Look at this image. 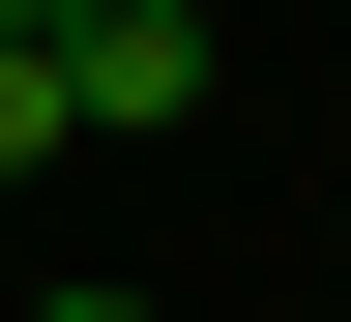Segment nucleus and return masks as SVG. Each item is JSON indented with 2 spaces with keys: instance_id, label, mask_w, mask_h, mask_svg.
Listing matches in <instances>:
<instances>
[{
  "instance_id": "1",
  "label": "nucleus",
  "mask_w": 351,
  "mask_h": 322,
  "mask_svg": "<svg viewBox=\"0 0 351 322\" xmlns=\"http://www.w3.org/2000/svg\"><path fill=\"white\" fill-rule=\"evenodd\" d=\"M29 88H59V117H205V0H59Z\"/></svg>"
},
{
  "instance_id": "2",
  "label": "nucleus",
  "mask_w": 351,
  "mask_h": 322,
  "mask_svg": "<svg viewBox=\"0 0 351 322\" xmlns=\"http://www.w3.org/2000/svg\"><path fill=\"white\" fill-rule=\"evenodd\" d=\"M0 176H59V88H29V59H0Z\"/></svg>"
},
{
  "instance_id": "3",
  "label": "nucleus",
  "mask_w": 351,
  "mask_h": 322,
  "mask_svg": "<svg viewBox=\"0 0 351 322\" xmlns=\"http://www.w3.org/2000/svg\"><path fill=\"white\" fill-rule=\"evenodd\" d=\"M29 322H147V293H29Z\"/></svg>"
},
{
  "instance_id": "4",
  "label": "nucleus",
  "mask_w": 351,
  "mask_h": 322,
  "mask_svg": "<svg viewBox=\"0 0 351 322\" xmlns=\"http://www.w3.org/2000/svg\"><path fill=\"white\" fill-rule=\"evenodd\" d=\"M29 30H59V0H0V59H29Z\"/></svg>"
}]
</instances>
